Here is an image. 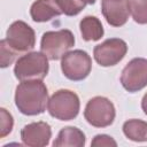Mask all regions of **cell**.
Wrapping results in <instances>:
<instances>
[{"instance_id":"obj_1","label":"cell","mask_w":147,"mask_h":147,"mask_svg":"<svg viewBox=\"0 0 147 147\" xmlns=\"http://www.w3.org/2000/svg\"><path fill=\"white\" fill-rule=\"evenodd\" d=\"M15 103L18 110L28 116L39 115L48 105V92L41 79L23 80L15 92Z\"/></svg>"},{"instance_id":"obj_2","label":"cell","mask_w":147,"mask_h":147,"mask_svg":"<svg viewBox=\"0 0 147 147\" xmlns=\"http://www.w3.org/2000/svg\"><path fill=\"white\" fill-rule=\"evenodd\" d=\"M48 57L41 52H31L20 57L15 64V77L23 80L44 79L48 72Z\"/></svg>"},{"instance_id":"obj_3","label":"cell","mask_w":147,"mask_h":147,"mask_svg":"<svg viewBox=\"0 0 147 147\" xmlns=\"http://www.w3.org/2000/svg\"><path fill=\"white\" fill-rule=\"evenodd\" d=\"M79 98L70 90H59L48 100V113L60 121L74 119L79 113Z\"/></svg>"},{"instance_id":"obj_4","label":"cell","mask_w":147,"mask_h":147,"mask_svg":"<svg viewBox=\"0 0 147 147\" xmlns=\"http://www.w3.org/2000/svg\"><path fill=\"white\" fill-rule=\"evenodd\" d=\"M75 45V37L70 30L48 31L42 34L40 48L49 60H59Z\"/></svg>"},{"instance_id":"obj_5","label":"cell","mask_w":147,"mask_h":147,"mask_svg":"<svg viewBox=\"0 0 147 147\" xmlns=\"http://www.w3.org/2000/svg\"><path fill=\"white\" fill-rule=\"evenodd\" d=\"M115 107L113 102L105 96L92 98L84 110L85 119L95 127H106L113 124L115 119Z\"/></svg>"},{"instance_id":"obj_6","label":"cell","mask_w":147,"mask_h":147,"mask_svg":"<svg viewBox=\"0 0 147 147\" xmlns=\"http://www.w3.org/2000/svg\"><path fill=\"white\" fill-rule=\"evenodd\" d=\"M63 75L70 80H82L88 76L92 69L90 55L82 49H75L63 55L61 61Z\"/></svg>"},{"instance_id":"obj_7","label":"cell","mask_w":147,"mask_h":147,"mask_svg":"<svg viewBox=\"0 0 147 147\" xmlns=\"http://www.w3.org/2000/svg\"><path fill=\"white\" fill-rule=\"evenodd\" d=\"M121 83L129 92H137L147 86V59L131 60L122 71Z\"/></svg>"},{"instance_id":"obj_8","label":"cell","mask_w":147,"mask_h":147,"mask_svg":"<svg viewBox=\"0 0 147 147\" xmlns=\"http://www.w3.org/2000/svg\"><path fill=\"white\" fill-rule=\"evenodd\" d=\"M127 45L118 38L107 39L100 45H96L93 51L95 61L102 67H111L117 64L125 56Z\"/></svg>"},{"instance_id":"obj_9","label":"cell","mask_w":147,"mask_h":147,"mask_svg":"<svg viewBox=\"0 0 147 147\" xmlns=\"http://www.w3.org/2000/svg\"><path fill=\"white\" fill-rule=\"evenodd\" d=\"M6 40L15 51L26 52L34 47L36 36L30 25L23 21H16L8 28Z\"/></svg>"},{"instance_id":"obj_10","label":"cell","mask_w":147,"mask_h":147,"mask_svg":"<svg viewBox=\"0 0 147 147\" xmlns=\"http://www.w3.org/2000/svg\"><path fill=\"white\" fill-rule=\"evenodd\" d=\"M52 137V130L46 122H34L25 125L21 131V138L24 145L31 147H42L48 145Z\"/></svg>"},{"instance_id":"obj_11","label":"cell","mask_w":147,"mask_h":147,"mask_svg":"<svg viewBox=\"0 0 147 147\" xmlns=\"http://www.w3.org/2000/svg\"><path fill=\"white\" fill-rule=\"evenodd\" d=\"M101 9L107 23L113 26H122L129 20L130 6L127 0H102Z\"/></svg>"},{"instance_id":"obj_12","label":"cell","mask_w":147,"mask_h":147,"mask_svg":"<svg viewBox=\"0 0 147 147\" xmlns=\"http://www.w3.org/2000/svg\"><path fill=\"white\" fill-rule=\"evenodd\" d=\"M31 17L34 22H47L62 14L55 0H37L30 9Z\"/></svg>"},{"instance_id":"obj_13","label":"cell","mask_w":147,"mask_h":147,"mask_svg":"<svg viewBox=\"0 0 147 147\" xmlns=\"http://www.w3.org/2000/svg\"><path fill=\"white\" fill-rule=\"evenodd\" d=\"M85 145V134L77 127L74 126H67L63 127L59 134L57 138L54 140L53 146L54 147H83Z\"/></svg>"},{"instance_id":"obj_14","label":"cell","mask_w":147,"mask_h":147,"mask_svg":"<svg viewBox=\"0 0 147 147\" xmlns=\"http://www.w3.org/2000/svg\"><path fill=\"white\" fill-rule=\"evenodd\" d=\"M80 32L83 39L86 41L99 40L103 36V28L101 22L95 16H86L80 21Z\"/></svg>"},{"instance_id":"obj_15","label":"cell","mask_w":147,"mask_h":147,"mask_svg":"<svg viewBox=\"0 0 147 147\" xmlns=\"http://www.w3.org/2000/svg\"><path fill=\"white\" fill-rule=\"evenodd\" d=\"M123 132L132 141H147V122L129 119L123 124Z\"/></svg>"},{"instance_id":"obj_16","label":"cell","mask_w":147,"mask_h":147,"mask_svg":"<svg viewBox=\"0 0 147 147\" xmlns=\"http://www.w3.org/2000/svg\"><path fill=\"white\" fill-rule=\"evenodd\" d=\"M130 13L139 24H147V0H129Z\"/></svg>"},{"instance_id":"obj_17","label":"cell","mask_w":147,"mask_h":147,"mask_svg":"<svg viewBox=\"0 0 147 147\" xmlns=\"http://www.w3.org/2000/svg\"><path fill=\"white\" fill-rule=\"evenodd\" d=\"M61 11L68 16H75L79 14L84 7L85 2L83 0H55Z\"/></svg>"},{"instance_id":"obj_18","label":"cell","mask_w":147,"mask_h":147,"mask_svg":"<svg viewBox=\"0 0 147 147\" xmlns=\"http://www.w3.org/2000/svg\"><path fill=\"white\" fill-rule=\"evenodd\" d=\"M16 53H17V51H15L7 42L6 39L1 40V42H0V65H1V68L8 67L15 60Z\"/></svg>"},{"instance_id":"obj_19","label":"cell","mask_w":147,"mask_h":147,"mask_svg":"<svg viewBox=\"0 0 147 147\" xmlns=\"http://www.w3.org/2000/svg\"><path fill=\"white\" fill-rule=\"evenodd\" d=\"M0 116H1L0 138H3V137H6L7 134L10 133V131L13 129V125H14V121H13V116L5 108L0 109Z\"/></svg>"},{"instance_id":"obj_20","label":"cell","mask_w":147,"mask_h":147,"mask_svg":"<svg viewBox=\"0 0 147 147\" xmlns=\"http://www.w3.org/2000/svg\"><path fill=\"white\" fill-rule=\"evenodd\" d=\"M92 146H117L116 141L106 134H98L94 137L93 141H92Z\"/></svg>"},{"instance_id":"obj_21","label":"cell","mask_w":147,"mask_h":147,"mask_svg":"<svg viewBox=\"0 0 147 147\" xmlns=\"http://www.w3.org/2000/svg\"><path fill=\"white\" fill-rule=\"evenodd\" d=\"M141 108H142L144 113L147 115V93L144 95V98L141 100Z\"/></svg>"},{"instance_id":"obj_22","label":"cell","mask_w":147,"mask_h":147,"mask_svg":"<svg viewBox=\"0 0 147 147\" xmlns=\"http://www.w3.org/2000/svg\"><path fill=\"white\" fill-rule=\"evenodd\" d=\"M85 3H88V5H93L95 2V0H83Z\"/></svg>"}]
</instances>
